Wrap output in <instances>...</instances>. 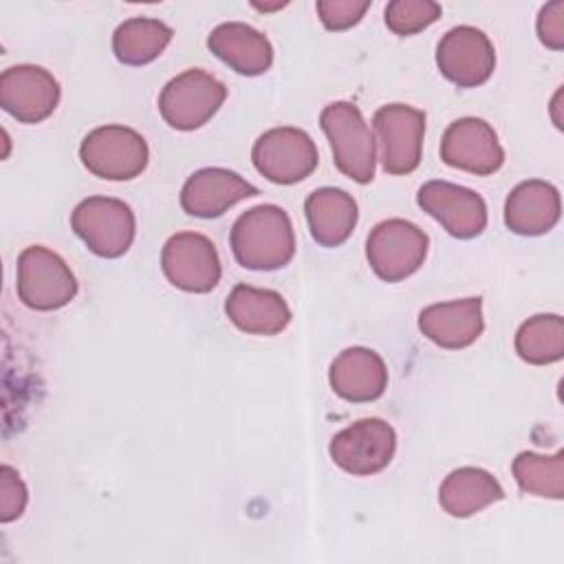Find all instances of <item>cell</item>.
I'll list each match as a JSON object with an SVG mask.
<instances>
[{"mask_svg": "<svg viewBox=\"0 0 564 564\" xmlns=\"http://www.w3.org/2000/svg\"><path fill=\"white\" fill-rule=\"evenodd\" d=\"M172 40V29L154 18H130L112 33V53L121 64L143 66L154 62Z\"/></svg>", "mask_w": 564, "mask_h": 564, "instance_id": "24", "label": "cell"}, {"mask_svg": "<svg viewBox=\"0 0 564 564\" xmlns=\"http://www.w3.org/2000/svg\"><path fill=\"white\" fill-rule=\"evenodd\" d=\"M379 159L388 174H410L421 163L425 112L408 104L381 106L372 117Z\"/></svg>", "mask_w": 564, "mask_h": 564, "instance_id": "10", "label": "cell"}, {"mask_svg": "<svg viewBox=\"0 0 564 564\" xmlns=\"http://www.w3.org/2000/svg\"><path fill=\"white\" fill-rule=\"evenodd\" d=\"M516 352L531 366L555 364L564 357V319L555 313L533 315L516 333Z\"/></svg>", "mask_w": 564, "mask_h": 564, "instance_id": "25", "label": "cell"}, {"mask_svg": "<svg viewBox=\"0 0 564 564\" xmlns=\"http://www.w3.org/2000/svg\"><path fill=\"white\" fill-rule=\"evenodd\" d=\"M319 126L330 143L337 170L355 183H370L377 152L361 110L350 101H333L322 110Z\"/></svg>", "mask_w": 564, "mask_h": 564, "instance_id": "2", "label": "cell"}, {"mask_svg": "<svg viewBox=\"0 0 564 564\" xmlns=\"http://www.w3.org/2000/svg\"><path fill=\"white\" fill-rule=\"evenodd\" d=\"M29 491L20 474L11 465L0 467V520L13 522L26 509Z\"/></svg>", "mask_w": 564, "mask_h": 564, "instance_id": "29", "label": "cell"}, {"mask_svg": "<svg viewBox=\"0 0 564 564\" xmlns=\"http://www.w3.org/2000/svg\"><path fill=\"white\" fill-rule=\"evenodd\" d=\"M328 381L337 397L352 403H366L386 392L388 368L379 352L364 346H352L333 359Z\"/></svg>", "mask_w": 564, "mask_h": 564, "instance_id": "18", "label": "cell"}, {"mask_svg": "<svg viewBox=\"0 0 564 564\" xmlns=\"http://www.w3.org/2000/svg\"><path fill=\"white\" fill-rule=\"evenodd\" d=\"M227 88L203 68H187L170 79L159 95V112L174 130H196L205 126L223 106Z\"/></svg>", "mask_w": 564, "mask_h": 564, "instance_id": "6", "label": "cell"}, {"mask_svg": "<svg viewBox=\"0 0 564 564\" xmlns=\"http://www.w3.org/2000/svg\"><path fill=\"white\" fill-rule=\"evenodd\" d=\"M73 231L99 258L123 256L137 231L134 212L112 196H88L70 214Z\"/></svg>", "mask_w": 564, "mask_h": 564, "instance_id": "5", "label": "cell"}, {"mask_svg": "<svg viewBox=\"0 0 564 564\" xmlns=\"http://www.w3.org/2000/svg\"><path fill=\"white\" fill-rule=\"evenodd\" d=\"M441 159L449 167L489 176L505 163V150L496 130L478 117H463L447 126L441 139Z\"/></svg>", "mask_w": 564, "mask_h": 564, "instance_id": "14", "label": "cell"}, {"mask_svg": "<svg viewBox=\"0 0 564 564\" xmlns=\"http://www.w3.org/2000/svg\"><path fill=\"white\" fill-rule=\"evenodd\" d=\"M538 37L551 51H562L564 46V2L555 0L540 9L538 13Z\"/></svg>", "mask_w": 564, "mask_h": 564, "instance_id": "30", "label": "cell"}, {"mask_svg": "<svg viewBox=\"0 0 564 564\" xmlns=\"http://www.w3.org/2000/svg\"><path fill=\"white\" fill-rule=\"evenodd\" d=\"M77 295V280L62 256L31 245L18 256V297L33 311H57Z\"/></svg>", "mask_w": 564, "mask_h": 564, "instance_id": "7", "label": "cell"}, {"mask_svg": "<svg viewBox=\"0 0 564 564\" xmlns=\"http://www.w3.org/2000/svg\"><path fill=\"white\" fill-rule=\"evenodd\" d=\"M209 51L238 75L256 77L273 64V48L264 33L245 22H223L207 37Z\"/></svg>", "mask_w": 564, "mask_h": 564, "instance_id": "21", "label": "cell"}, {"mask_svg": "<svg viewBox=\"0 0 564 564\" xmlns=\"http://www.w3.org/2000/svg\"><path fill=\"white\" fill-rule=\"evenodd\" d=\"M229 322L249 335H278L291 322V308L286 300L271 289H258L251 284H236L225 302Z\"/></svg>", "mask_w": 564, "mask_h": 564, "instance_id": "19", "label": "cell"}, {"mask_svg": "<svg viewBox=\"0 0 564 564\" xmlns=\"http://www.w3.org/2000/svg\"><path fill=\"white\" fill-rule=\"evenodd\" d=\"M253 7H256L258 11H275V9L286 7V2H275V4H260V2H253Z\"/></svg>", "mask_w": 564, "mask_h": 564, "instance_id": "32", "label": "cell"}, {"mask_svg": "<svg viewBox=\"0 0 564 564\" xmlns=\"http://www.w3.org/2000/svg\"><path fill=\"white\" fill-rule=\"evenodd\" d=\"M311 236L322 247L344 245L357 225V203L339 187H319L304 200Z\"/></svg>", "mask_w": 564, "mask_h": 564, "instance_id": "22", "label": "cell"}, {"mask_svg": "<svg viewBox=\"0 0 564 564\" xmlns=\"http://www.w3.org/2000/svg\"><path fill=\"white\" fill-rule=\"evenodd\" d=\"M258 194V187L225 167L194 172L181 189V207L196 218H218L236 203Z\"/></svg>", "mask_w": 564, "mask_h": 564, "instance_id": "16", "label": "cell"}, {"mask_svg": "<svg viewBox=\"0 0 564 564\" xmlns=\"http://www.w3.org/2000/svg\"><path fill=\"white\" fill-rule=\"evenodd\" d=\"M560 99H562V88L555 93V97H553V101H551V115H553V121H555V126H557V128H562V121H560V117H557Z\"/></svg>", "mask_w": 564, "mask_h": 564, "instance_id": "31", "label": "cell"}, {"mask_svg": "<svg viewBox=\"0 0 564 564\" xmlns=\"http://www.w3.org/2000/svg\"><path fill=\"white\" fill-rule=\"evenodd\" d=\"M234 258L251 271H275L295 256V231L278 205H256L242 212L229 234Z\"/></svg>", "mask_w": 564, "mask_h": 564, "instance_id": "1", "label": "cell"}, {"mask_svg": "<svg viewBox=\"0 0 564 564\" xmlns=\"http://www.w3.org/2000/svg\"><path fill=\"white\" fill-rule=\"evenodd\" d=\"M79 159L84 167L99 178L132 181L145 170L150 150L137 130L110 123L99 126L84 137Z\"/></svg>", "mask_w": 564, "mask_h": 564, "instance_id": "3", "label": "cell"}, {"mask_svg": "<svg viewBox=\"0 0 564 564\" xmlns=\"http://www.w3.org/2000/svg\"><path fill=\"white\" fill-rule=\"evenodd\" d=\"M161 269L172 286L187 293H209L223 275L214 242L196 231L167 238L161 251Z\"/></svg>", "mask_w": 564, "mask_h": 564, "instance_id": "11", "label": "cell"}, {"mask_svg": "<svg viewBox=\"0 0 564 564\" xmlns=\"http://www.w3.org/2000/svg\"><path fill=\"white\" fill-rule=\"evenodd\" d=\"M505 498L502 485L480 467H458L445 476L438 502L454 518H469Z\"/></svg>", "mask_w": 564, "mask_h": 564, "instance_id": "23", "label": "cell"}, {"mask_svg": "<svg viewBox=\"0 0 564 564\" xmlns=\"http://www.w3.org/2000/svg\"><path fill=\"white\" fill-rule=\"evenodd\" d=\"M59 104V84L42 66L18 64L0 75V106L20 123H40Z\"/></svg>", "mask_w": 564, "mask_h": 564, "instance_id": "15", "label": "cell"}, {"mask_svg": "<svg viewBox=\"0 0 564 564\" xmlns=\"http://www.w3.org/2000/svg\"><path fill=\"white\" fill-rule=\"evenodd\" d=\"M394 427L377 416L350 423L348 427L339 430L328 445L333 463L352 476H372L386 469L394 456Z\"/></svg>", "mask_w": 564, "mask_h": 564, "instance_id": "9", "label": "cell"}, {"mask_svg": "<svg viewBox=\"0 0 564 564\" xmlns=\"http://www.w3.org/2000/svg\"><path fill=\"white\" fill-rule=\"evenodd\" d=\"M485 328L482 300L463 297L425 306L419 313V330L441 348L460 350L471 346Z\"/></svg>", "mask_w": 564, "mask_h": 564, "instance_id": "17", "label": "cell"}, {"mask_svg": "<svg viewBox=\"0 0 564 564\" xmlns=\"http://www.w3.org/2000/svg\"><path fill=\"white\" fill-rule=\"evenodd\" d=\"M441 18V4L432 0H392L386 7V24L397 35H414Z\"/></svg>", "mask_w": 564, "mask_h": 564, "instance_id": "27", "label": "cell"}, {"mask_svg": "<svg viewBox=\"0 0 564 564\" xmlns=\"http://www.w3.org/2000/svg\"><path fill=\"white\" fill-rule=\"evenodd\" d=\"M560 192L540 178L516 185L505 203V225L518 236H542L560 220Z\"/></svg>", "mask_w": 564, "mask_h": 564, "instance_id": "20", "label": "cell"}, {"mask_svg": "<svg viewBox=\"0 0 564 564\" xmlns=\"http://www.w3.org/2000/svg\"><path fill=\"white\" fill-rule=\"evenodd\" d=\"M511 469L522 491L553 500L564 496V452H555L551 456L520 452L513 458Z\"/></svg>", "mask_w": 564, "mask_h": 564, "instance_id": "26", "label": "cell"}, {"mask_svg": "<svg viewBox=\"0 0 564 564\" xmlns=\"http://www.w3.org/2000/svg\"><path fill=\"white\" fill-rule=\"evenodd\" d=\"M251 161L267 181L293 185L313 174L319 156L308 132L293 126H280L256 139Z\"/></svg>", "mask_w": 564, "mask_h": 564, "instance_id": "8", "label": "cell"}, {"mask_svg": "<svg viewBox=\"0 0 564 564\" xmlns=\"http://www.w3.org/2000/svg\"><path fill=\"white\" fill-rule=\"evenodd\" d=\"M436 66L441 75L458 88H476L491 77L496 68V51L480 29L460 24L441 37L436 46Z\"/></svg>", "mask_w": 564, "mask_h": 564, "instance_id": "12", "label": "cell"}, {"mask_svg": "<svg viewBox=\"0 0 564 564\" xmlns=\"http://www.w3.org/2000/svg\"><path fill=\"white\" fill-rule=\"evenodd\" d=\"M427 247L430 238L419 225L405 218H388L368 234L366 258L377 278L401 282L421 269Z\"/></svg>", "mask_w": 564, "mask_h": 564, "instance_id": "4", "label": "cell"}, {"mask_svg": "<svg viewBox=\"0 0 564 564\" xmlns=\"http://www.w3.org/2000/svg\"><path fill=\"white\" fill-rule=\"evenodd\" d=\"M416 203L458 240L476 238L487 227V203L469 187L449 181H427L421 185Z\"/></svg>", "mask_w": 564, "mask_h": 564, "instance_id": "13", "label": "cell"}, {"mask_svg": "<svg viewBox=\"0 0 564 564\" xmlns=\"http://www.w3.org/2000/svg\"><path fill=\"white\" fill-rule=\"evenodd\" d=\"M322 24L328 31H346L355 26L370 9L368 0H319L315 4Z\"/></svg>", "mask_w": 564, "mask_h": 564, "instance_id": "28", "label": "cell"}]
</instances>
